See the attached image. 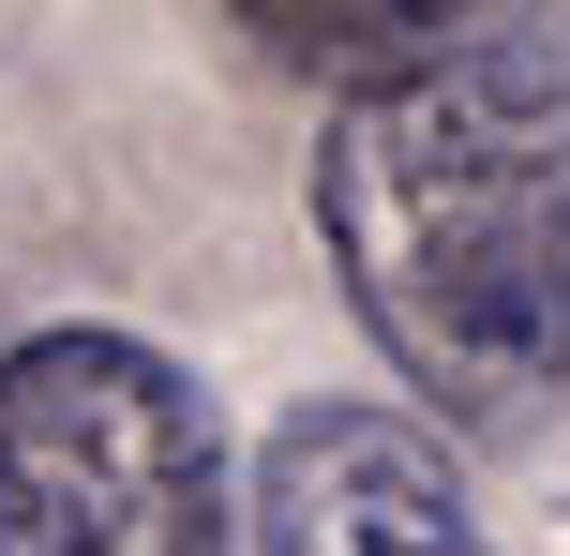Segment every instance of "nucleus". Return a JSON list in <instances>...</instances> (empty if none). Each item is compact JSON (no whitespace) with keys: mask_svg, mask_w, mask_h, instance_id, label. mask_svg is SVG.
Returning a JSON list of instances; mask_svg holds the SVG:
<instances>
[{"mask_svg":"<svg viewBox=\"0 0 570 556\" xmlns=\"http://www.w3.org/2000/svg\"><path fill=\"white\" fill-rule=\"evenodd\" d=\"M345 316L435 437H511L570 391V16L465 0L315 136Z\"/></svg>","mask_w":570,"mask_h":556,"instance_id":"nucleus-1","label":"nucleus"},{"mask_svg":"<svg viewBox=\"0 0 570 556\" xmlns=\"http://www.w3.org/2000/svg\"><path fill=\"white\" fill-rule=\"evenodd\" d=\"M0 556H240V467L196 361L60 316L0 347Z\"/></svg>","mask_w":570,"mask_h":556,"instance_id":"nucleus-2","label":"nucleus"},{"mask_svg":"<svg viewBox=\"0 0 570 556\" xmlns=\"http://www.w3.org/2000/svg\"><path fill=\"white\" fill-rule=\"evenodd\" d=\"M226 16L256 30L271 60H301V76L361 90V76H391V60H421L435 30L465 16V0H226Z\"/></svg>","mask_w":570,"mask_h":556,"instance_id":"nucleus-4","label":"nucleus"},{"mask_svg":"<svg viewBox=\"0 0 570 556\" xmlns=\"http://www.w3.org/2000/svg\"><path fill=\"white\" fill-rule=\"evenodd\" d=\"M240 542L256 556H495L481 511H465V467L421 407H301L271 437L256 497H240Z\"/></svg>","mask_w":570,"mask_h":556,"instance_id":"nucleus-3","label":"nucleus"}]
</instances>
